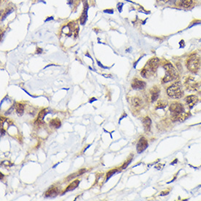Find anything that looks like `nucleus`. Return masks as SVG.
I'll return each instance as SVG.
<instances>
[{
	"mask_svg": "<svg viewBox=\"0 0 201 201\" xmlns=\"http://www.w3.org/2000/svg\"><path fill=\"white\" fill-rule=\"evenodd\" d=\"M167 94L168 96L173 99H180L184 95L182 88V84L180 81L175 82L170 86L167 89Z\"/></svg>",
	"mask_w": 201,
	"mask_h": 201,
	"instance_id": "obj_3",
	"label": "nucleus"
},
{
	"mask_svg": "<svg viewBox=\"0 0 201 201\" xmlns=\"http://www.w3.org/2000/svg\"><path fill=\"white\" fill-rule=\"evenodd\" d=\"M131 161H132V158H131V159H130V160H128V161L126 162H125L124 164V165H123V166H122V168H123V169H124V168H126V167H127L128 164H130V162H131Z\"/></svg>",
	"mask_w": 201,
	"mask_h": 201,
	"instance_id": "obj_23",
	"label": "nucleus"
},
{
	"mask_svg": "<svg viewBox=\"0 0 201 201\" xmlns=\"http://www.w3.org/2000/svg\"><path fill=\"white\" fill-rule=\"evenodd\" d=\"M15 110H16V113L18 116H22L24 113V106L22 104H18L15 107Z\"/></svg>",
	"mask_w": 201,
	"mask_h": 201,
	"instance_id": "obj_16",
	"label": "nucleus"
},
{
	"mask_svg": "<svg viewBox=\"0 0 201 201\" xmlns=\"http://www.w3.org/2000/svg\"><path fill=\"white\" fill-rule=\"evenodd\" d=\"M185 87L189 91H196L200 86V84L197 80L192 77H189L186 79L184 83Z\"/></svg>",
	"mask_w": 201,
	"mask_h": 201,
	"instance_id": "obj_5",
	"label": "nucleus"
},
{
	"mask_svg": "<svg viewBox=\"0 0 201 201\" xmlns=\"http://www.w3.org/2000/svg\"><path fill=\"white\" fill-rule=\"evenodd\" d=\"M160 61L158 58L151 59L148 61V63H147V67H148L147 70H149L150 72L154 73V72H155L156 70H157V67L160 65Z\"/></svg>",
	"mask_w": 201,
	"mask_h": 201,
	"instance_id": "obj_6",
	"label": "nucleus"
},
{
	"mask_svg": "<svg viewBox=\"0 0 201 201\" xmlns=\"http://www.w3.org/2000/svg\"><path fill=\"white\" fill-rule=\"evenodd\" d=\"M58 189L57 188H51V189H50L48 191L46 192V197H48V198H54V197H56L58 195Z\"/></svg>",
	"mask_w": 201,
	"mask_h": 201,
	"instance_id": "obj_13",
	"label": "nucleus"
},
{
	"mask_svg": "<svg viewBox=\"0 0 201 201\" xmlns=\"http://www.w3.org/2000/svg\"><path fill=\"white\" fill-rule=\"evenodd\" d=\"M187 69L192 73H197L200 67V58L196 53L192 54L186 61Z\"/></svg>",
	"mask_w": 201,
	"mask_h": 201,
	"instance_id": "obj_4",
	"label": "nucleus"
},
{
	"mask_svg": "<svg viewBox=\"0 0 201 201\" xmlns=\"http://www.w3.org/2000/svg\"><path fill=\"white\" fill-rule=\"evenodd\" d=\"M147 147H148V141H147V140L145 137H141L137 142V147H136L137 152L140 154L143 151H144L147 149Z\"/></svg>",
	"mask_w": 201,
	"mask_h": 201,
	"instance_id": "obj_7",
	"label": "nucleus"
},
{
	"mask_svg": "<svg viewBox=\"0 0 201 201\" xmlns=\"http://www.w3.org/2000/svg\"><path fill=\"white\" fill-rule=\"evenodd\" d=\"M185 101H186V104L189 105V108H192L198 102V98L195 95H189L185 98Z\"/></svg>",
	"mask_w": 201,
	"mask_h": 201,
	"instance_id": "obj_10",
	"label": "nucleus"
},
{
	"mask_svg": "<svg viewBox=\"0 0 201 201\" xmlns=\"http://www.w3.org/2000/svg\"><path fill=\"white\" fill-rule=\"evenodd\" d=\"M192 4V0H180V5L184 8H189Z\"/></svg>",
	"mask_w": 201,
	"mask_h": 201,
	"instance_id": "obj_17",
	"label": "nucleus"
},
{
	"mask_svg": "<svg viewBox=\"0 0 201 201\" xmlns=\"http://www.w3.org/2000/svg\"><path fill=\"white\" fill-rule=\"evenodd\" d=\"M161 2H168L170 1V0H160Z\"/></svg>",
	"mask_w": 201,
	"mask_h": 201,
	"instance_id": "obj_25",
	"label": "nucleus"
},
{
	"mask_svg": "<svg viewBox=\"0 0 201 201\" xmlns=\"http://www.w3.org/2000/svg\"><path fill=\"white\" fill-rule=\"evenodd\" d=\"M3 177H4V175L2 173H1V180L2 179V178H3Z\"/></svg>",
	"mask_w": 201,
	"mask_h": 201,
	"instance_id": "obj_27",
	"label": "nucleus"
},
{
	"mask_svg": "<svg viewBox=\"0 0 201 201\" xmlns=\"http://www.w3.org/2000/svg\"><path fill=\"white\" fill-rule=\"evenodd\" d=\"M163 67L165 70V75L162 78V83L165 84V83L171 82V81H174V80L178 78V71L172 64L165 63L163 65Z\"/></svg>",
	"mask_w": 201,
	"mask_h": 201,
	"instance_id": "obj_2",
	"label": "nucleus"
},
{
	"mask_svg": "<svg viewBox=\"0 0 201 201\" xmlns=\"http://www.w3.org/2000/svg\"><path fill=\"white\" fill-rule=\"evenodd\" d=\"M171 117L173 122H184L190 114L184 111V108L179 102H173L170 106Z\"/></svg>",
	"mask_w": 201,
	"mask_h": 201,
	"instance_id": "obj_1",
	"label": "nucleus"
},
{
	"mask_svg": "<svg viewBox=\"0 0 201 201\" xmlns=\"http://www.w3.org/2000/svg\"><path fill=\"white\" fill-rule=\"evenodd\" d=\"M87 8H87V7H86V8L85 9H84V12H83L82 15H81V24H84V23H85V22H86V20Z\"/></svg>",
	"mask_w": 201,
	"mask_h": 201,
	"instance_id": "obj_20",
	"label": "nucleus"
},
{
	"mask_svg": "<svg viewBox=\"0 0 201 201\" xmlns=\"http://www.w3.org/2000/svg\"><path fill=\"white\" fill-rule=\"evenodd\" d=\"M143 127H144L145 131L149 132L151 130V120L149 116H146L143 119Z\"/></svg>",
	"mask_w": 201,
	"mask_h": 201,
	"instance_id": "obj_11",
	"label": "nucleus"
},
{
	"mask_svg": "<svg viewBox=\"0 0 201 201\" xmlns=\"http://www.w3.org/2000/svg\"><path fill=\"white\" fill-rule=\"evenodd\" d=\"M79 184H80V181H78V180H75V181H74L73 183H71V184L67 186L66 190L64 191V193L67 192H69V191L74 190L75 189H76V188L78 186V185H79Z\"/></svg>",
	"mask_w": 201,
	"mask_h": 201,
	"instance_id": "obj_14",
	"label": "nucleus"
},
{
	"mask_svg": "<svg viewBox=\"0 0 201 201\" xmlns=\"http://www.w3.org/2000/svg\"><path fill=\"white\" fill-rule=\"evenodd\" d=\"M149 73H150L149 70L145 68V69H143V70H142V71L140 72V74H141L142 77H143V78H149Z\"/></svg>",
	"mask_w": 201,
	"mask_h": 201,
	"instance_id": "obj_21",
	"label": "nucleus"
},
{
	"mask_svg": "<svg viewBox=\"0 0 201 201\" xmlns=\"http://www.w3.org/2000/svg\"><path fill=\"white\" fill-rule=\"evenodd\" d=\"M168 105V102L166 100H164V99H160L158 101L157 105V109H162V108H164Z\"/></svg>",
	"mask_w": 201,
	"mask_h": 201,
	"instance_id": "obj_18",
	"label": "nucleus"
},
{
	"mask_svg": "<svg viewBox=\"0 0 201 201\" xmlns=\"http://www.w3.org/2000/svg\"><path fill=\"white\" fill-rule=\"evenodd\" d=\"M131 103L132 105L134 107L135 109H139L142 107V105H143V102H142L141 99L138 97H133L132 98L131 100Z\"/></svg>",
	"mask_w": 201,
	"mask_h": 201,
	"instance_id": "obj_12",
	"label": "nucleus"
},
{
	"mask_svg": "<svg viewBox=\"0 0 201 201\" xmlns=\"http://www.w3.org/2000/svg\"><path fill=\"white\" fill-rule=\"evenodd\" d=\"M50 125L54 126L55 128H59L60 127V126H61V122H60L58 119H52V120L50 121Z\"/></svg>",
	"mask_w": 201,
	"mask_h": 201,
	"instance_id": "obj_19",
	"label": "nucleus"
},
{
	"mask_svg": "<svg viewBox=\"0 0 201 201\" xmlns=\"http://www.w3.org/2000/svg\"><path fill=\"white\" fill-rule=\"evenodd\" d=\"M48 111L46 109L44 110H42L38 114V117H37V122H39L40 124H42L43 122V119H44L45 116H46V114H47Z\"/></svg>",
	"mask_w": 201,
	"mask_h": 201,
	"instance_id": "obj_15",
	"label": "nucleus"
},
{
	"mask_svg": "<svg viewBox=\"0 0 201 201\" xmlns=\"http://www.w3.org/2000/svg\"><path fill=\"white\" fill-rule=\"evenodd\" d=\"M73 0H69V2H73Z\"/></svg>",
	"mask_w": 201,
	"mask_h": 201,
	"instance_id": "obj_28",
	"label": "nucleus"
},
{
	"mask_svg": "<svg viewBox=\"0 0 201 201\" xmlns=\"http://www.w3.org/2000/svg\"><path fill=\"white\" fill-rule=\"evenodd\" d=\"M1 133H2V135L5 134V130H4V129H2V130H1Z\"/></svg>",
	"mask_w": 201,
	"mask_h": 201,
	"instance_id": "obj_26",
	"label": "nucleus"
},
{
	"mask_svg": "<svg viewBox=\"0 0 201 201\" xmlns=\"http://www.w3.org/2000/svg\"><path fill=\"white\" fill-rule=\"evenodd\" d=\"M146 83L143 81H140V80L134 79L132 82V87L134 89H143V88L146 87Z\"/></svg>",
	"mask_w": 201,
	"mask_h": 201,
	"instance_id": "obj_8",
	"label": "nucleus"
},
{
	"mask_svg": "<svg viewBox=\"0 0 201 201\" xmlns=\"http://www.w3.org/2000/svg\"><path fill=\"white\" fill-rule=\"evenodd\" d=\"M41 52H42L41 48H37V53H40Z\"/></svg>",
	"mask_w": 201,
	"mask_h": 201,
	"instance_id": "obj_24",
	"label": "nucleus"
},
{
	"mask_svg": "<svg viewBox=\"0 0 201 201\" xmlns=\"http://www.w3.org/2000/svg\"><path fill=\"white\" fill-rule=\"evenodd\" d=\"M116 172V170H112V171H109V172L107 173V179H108L109 178H111V177L112 175H113Z\"/></svg>",
	"mask_w": 201,
	"mask_h": 201,
	"instance_id": "obj_22",
	"label": "nucleus"
},
{
	"mask_svg": "<svg viewBox=\"0 0 201 201\" xmlns=\"http://www.w3.org/2000/svg\"><path fill=\"white\" fill-rule=\"evenodd\" d=\"M160 93V89L157 86L152 87V88L150 91V96H151V102H154L159 98Z\"/></svg>",
	"mask_w": 201,
	"mask_h": 201,
	"instance_id": "obj_9",
	"label": "nucleus"
}]
</instances>
